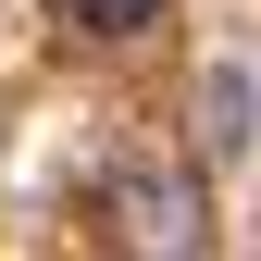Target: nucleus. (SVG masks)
Returning <instances> with one entry per match:
<instances>
[{
    "instance_id": "obj_1",
    "label": "nucleus",
    "mask_w": 261,
    "mask_h": 261,
    "mask_svg": "<svg viewBox=\"0 0 261 261\" xmlns=\"http://www.w3.org/2000/svg\"><path fill=\"white\" fill-rule=\"evenodd\" d=\"M100 224H112V249L187 261V249H212V187L187 174V162H124V174L100 187Z\"/></svg>"
},
{
    "instance_id": "obj_2",
    "label": "nucleus",
    "mask_w": 261,
    "mask_h": 261,
    "mask_svg": "<svg viewBox=\"0 0 261 261\" xmlns=\"http://www.w3.org/2000/svg\"><path fill=\"white\" fill-rule=\"evenodd\" d=\"M50 13H62V25H75V38H87V50H137V38H149V25H162V0H50Z\"/></svg>"
},
{
    "instance_id": "obj_3",
    "label": "nucleus",
    "mask_w": 261,
    "mask_h": 261,
    "mask_svg": "<svg viewBox=\"0 0 261 261\" xmlns=\"http://www.w3.org/2000/svg\"><path fill=\"white\" fill-rule=\"evenodd\" d=\"M199 149L212 162L249 149V75H237V62H212V87H199Z\"/></svg>"
}]
</instances>
